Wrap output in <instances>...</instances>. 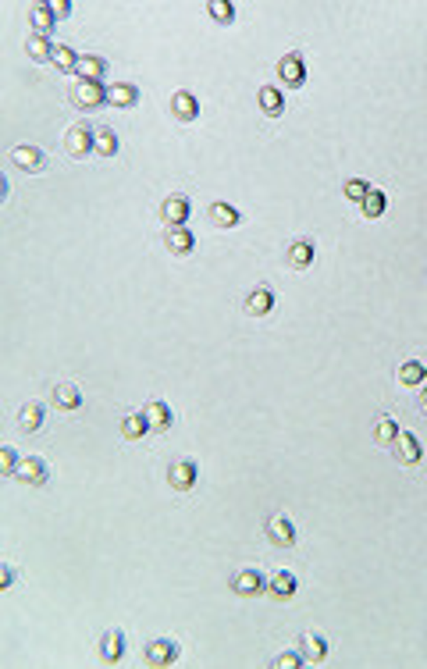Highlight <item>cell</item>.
I'll return each instance as SVG.
<instances>
[{
    "label": "cell",
    "mask_w": 427,
    "mask_h": 669,
    "mask_svg": "<svg viewBox=\"0 0 427 669\" xmlns=\"http://www.w3.org/2000/svg\"><path fill=\"white\" fill-rule=\"evenodd\" d=\"M72 104H75L79 111H100V107L107 104L104 82H86V79H79V82L72 86Z\"/></svg>",
    "instance_id": "cell-1"
},
{
    "label": "cell",
    "mask_w": 427,
    "mask_h": 669,
    "mask_svg": "<svg viewBox=\"0 0 427 669\" xmlns=\"http://www.w3.org/2000/svg\"><path fill=\"white\" fill-rule=\"evenodd\" d=\"M93 139H96V129H89L86 121H75V125H68V132H65V150H68V157H86V153H93Z\"/></svg>",
    "instance_id": "cell-2"
},
{
    "label": "cell",
    "mask_w": 427,
    "mask_h": 669,
    "mask_svg": "<svg viewBox=\"0 0 427 669\" xmlns=\"http://www.w3.org/2000/svg\"><path fill=\"white\" fill-rule=\"evenodd\" d=\"M267 538H271V545H278V548H292V545H296V527H292V520H289L285 513H274V516L267 520Z\"/></svg>",
    "instance_id": "cell-3"
},
{
    "label": "cell",
    "mask_w": 427,
    "mask_h": 669,
    "mask_svg": "<svg viewBox=\"0 0 427 669\" xmlns=\"http://www.w3.org/2000/svg\"><path fill=\"white\" fill-rule=\"evenodd\" d=\"M11 164H15L18 171L40 175V171L47 168V157H43V150H36V146H15V150H11Z\"/></svg>",
    "instance_id": "cell-4"
},
{
    "label": "cell",
    "mask_w": 427,
    "mask_h": 669,
    "mask_svg": "<svg viewBox=\"0 0 427 669\" xmlns=\"http://www.w3.org/2000/svg\"><path fill=\"white\" fill-rule=\"evenodd\" d=\"M392 449H395V459H399L402 467H416V463H420V456H423V449H420L416 435H409V431H399V438L392 442Z\"/></svg>",
    "instance_id": "cell-5"
},
{
    "label": "cell",
    "mask_w": 427,
    "mask_h": 669,
    "mask_svg": "<svg viewBox=\"0 0 427 669\" xmlns=\"http://www.w3.org/2000/svg\"><path fill=\"white\" fill-rule=\"evenodd\" d=\"M278 79H282L289 89H299V86L306 82V68H303L299 54H285V58L278 61Z\"/></svg>",
    "instance_id": "cell-6"
},
{
    "label": "cell",
    "mask_w": 427,
    "mask_h": 669,
    "mask_svg": "<svg viewBox=\"0 0 427 669\" xmlns=\"http://www.w3.org/2000/svg\"><path fill=\"white\" fill-rule=\"evenodd\" d=\"M185 217H189V200H185V196H167V200L160 203V221H164V228L185 224Z\"/></svg>",
    "instance_id": "cell-7"
},
{
    "label": "cell",
    "mask_w": 427,
    "mask_h": 669,
    "mask_svg": "<svg viewBox=\"0 0 427 669\" xmlns=\"http://www.w3.org/2000/svg\"><path fill=\"white\" fill-rule=\"evenodd\" d=\"M164 246H167L174 256H185V253H192L196 239H192V232H189L185 224H174V228H164Z\"/></svg>",
    "instance_id": "cell-8"
},
{
    "label": "cell",
    "mask_w": 427,
    "mask_h": 669,
    "mask_svg": "<svg viewBox=\"0 0 427 669\" xmlns=\"http://www.w3.org/2000/svg\"><path fill=\"white\" fill-rule=\"evenodd\" d=\"M11 477H18L22 484H33V488H40V484L47 481V463H43L40 456H29V459H22V463H18V470H15Z\"/></svg>",
    "instance_id": "cell-9"
},
{
    "label": "cell",
    "mask_w": 427,
    "mask_h": 669,
    "mask_svg": "<svg viewBox=\"0 0 427 669\" xmlns=\"http://www.w3.org/2000/svg\"><path fill=\"white\" fill-rule=\"evenodd\" d=\"M174 658H178V644H174V641L157 637V641L146 644V662H150V665H171Z\"/></svg>",
    "instance_id": "cell-10"
},
{
    "label": "cell",
    "mask_w": 427,
    "mask_h": 669,
    "mask_svg": "<svg viewBox=\"0 0 427 669\" xmlns=\"http://www.w3.org/2000/svg\"><path fill=\"white\" fill-rule=\"evenodd\" d=\"M285 263H289L292 271H306V267L314 263V242H306V239L289 242V249H285Z\"/></svg>",
    "instance_id": "cell-11"
},
{
    "label": "cell",
    "mask_w": 427,
    "mask_h": 669,
    "mask_svg": "<svg viewBox=\"0 0 427 669\" xmlns=\"http://www.w3.org/2000/svg\"><path fill=\"white\" fill-rule=\"evenodd\" d=\"M243 310L250 313V317H267L271 310H274V292L271 288H253L250 295H246V303H243Z\"/></svg>",
    "instance_id": "cell-12"
},
{
    "label": "cell",
    "mask_w": 427,
    "mask_h": 669,
    "mask_svg": "<svg viewBox=\"0 0 427 669\" xmlns=\"http://www.w3.org/2000/svg\"><path fill=\"white\" fill-rule=\"evenodd\" d=\"M167 484H171L174 491H189V488L196 484V463H189V459L171 463V467H167Z\"/></svg>",
    "instance_id": "cell-13"
},
{
    "label": "cell",
    "mask_w": 427,
    "mask_h": 669,
    "mask_svg": "<svg viewBox=\"0 0 427 669\" xmlns=\"http://www.w3.org/2000/svg\"><path fill=\"white\" fill-rule=\"evenodd\" d=\"M232 591H235V594H243V598H253V594L267 591V584H264V577H260L257 570H239V573H235V580H232Z\"/></svg>",
    "instance_id": "cell-14"
},
{
    "label": "cell",
    "mask_w": 427,
    "mask_h": 669,
    "mask_svg": "<svg viewBox=\"0 0 427 669\" xmlns=\"http://www.w3.org/2000/svg\"><path fill=\"white\" fill-rule=\"evenodd\" d=\"M171 114H174L178 121H196V118H199V100L182 89V93L171 97Z\"/></svg>",
    "instance_id": "cell-15"
},
{
    "label": "cell",
    "mask_w": 427,
    "mask_h": 669,
    "mask_svg": "<svg viewBox=\"0 0 427 669\" xmlns=\"http://www.w3.org/2000/svg\"><path fill=\"white\" fill-rule=\"evenodd\" d=\"M135 100H139V89L135 86H128V82H114V86H107V104L111 107H135Z\"/></svg>",
    "instance_id": "cell-16"
},
{
    "label": "cell",
    "mask_w": 427,
    "mask_h": 669,
    "mask_svg": "<svg viewBox=\"0 0 427 669\" xmlns=\"http://www.w3.org/2000/svg\"><path fill=\"white\" fill-rule=\"evenodd\" d=\"M257 104H260V111H264L267 118H278V114L285 111V97H282L278 86H264V89L257 93Z\"/></svg>",
    "instance_id": "cell-17"
},
{
    "label": "cell",
    "mask_w": 427,
    "mask_h": 669,
    "mask_svg": "<svg viewBox=\"0 0 427 669\" xmlns=\"http://www.w3.org/2000/svg\"><path fill=\"white\" fill-rule=\"evenodd\" d=\"M121 655H125V633L121 630H107L100 637V658L104 662H118Z\"/></svg>",
    "instance_id": "cell-18"
},
{
    "label": "cell",
    "mask_w": 427,
    "mask_h": 669,
    "mask_svg": "<svg viewBox=\"0 0 427 669\" xmlns=\"http://www.w3.org/2000/svg\"><path fill=\"white\" fill-rule=\"evenodd\" d=\"M423 378H427V364H420V360H406V364H399V385H406V388H420Z\"/></svg>",
    "instance_id": "cell-19"
},
{
    "label": "cell",
    "mask_w": 427,
    "mask_h": 669,
    "mask_svg": "<svg viewBox=\"0 0 427 669\" xmlns=\"http://www.w3.org/2000/svg\"><path fill=\"white\" fill-rule=\"evenodd\" d=\"M267 594H271V598H278V602H289V598L296 594V577H292V573H285V570H282V573H274V577L267 580Z\"/></svg>",
    "instance_id": "cell-20"
},
{
    "label": "cell",
    "mask_w": 427,
    "mask_h": 669,
    "mask_svg": "<svg viewBox=\"0 0 427 669\" xmlns=\"http://www.w3.org/2000/svg\"><path fill=\"white\" fill-rule=\"evenodd\" d=\"M75 75L86 79V82H100V79L107 75V61H104V58H79Z\"/></svg>",
    "instance_id": "cell-21"
},
{
    "label": "cell",
    "mask_w": 427,
    "mask_h": 669,
    "mask_svg": "<svg viewBox=\"0 0 427 669\" xmlns=\"http://www.w3.org/2000/svg\"><path fill=\"white\" fill-rule=\"evenodd\" d=\"M206 221L218 224V228H235V224H239V210L228 207V203H214V207L206 210Z\"/></svg>",
    "instance_id": "cell-22"
},
{
    "label": "cell",
    "mask_w": 427,
    "mask_h": 669,
    "mask_svg": "<svg viewBox=\"0 0 427 669\" xmlns=\"http://www.w3.org/2000/svg\"><path fill=\"white\" fill-rule=\"evenodd\" d=\"M54 11H50V4H36L33 11H29V26H33V33L36 36H47L50 29H54Z\"/></svg>",
    "instance_id": "cell-23"
},
{
    "label": "cell",
    "mask_w": 427,
    "mask_h": 669,
    "mask_svg": "<svg viewBox=\"0 0 427 669\" xmlns=\"http://www.w3.org/2000/svg\"><path fill=\"white\" fill-rule=\"evenodd\" d=\"M299 651H303L306 662H324L328 644H324V637H317V633H303V637H299Z\"/></svg>",
    "instance_id": "cell-24"
},
{
    "label": "cell",
    "mask_w": 427,
    "mask_h": 669,
    "mask_svg": "<svg viewBox=\"0 0 427 669\" xmlns=\"http://www.w3.org/2000/svg\"><path fill=\"white\" fill-rule=\"evenodd\" d=\"M143 417L150 420L153 431H167V428H171V410H167V403H150V406L143 410Z\"/></svg>",
    "instance_id": "cell-25"
},
{
    "label": "cell",
    "mask_w": 427,
    "mask_h": 669,
    "mask_svg": "<svg viewBox=\"0 0 427 669\" xmlns=\"http://www.w3.org/2000/svg\"><path fill=\"white\" fill-rule=\"evenodd\" d=\"M360 210H363L367 221H377V217L384 214V192H381V189H370V192L360 200Z\"/></svg>",
    "instance_id": "cell-26"
},
{
    "label": "cell",
    "mask_w": 427,
    "mask_h": 669,
    "mask_svg": "<svg viewBox=\"0 0 427 669\" xmlns=\"http://www.w3.org/2000/svg\"><path fill=\"white\" fill-rule=\"evenodd\" d=\"M54 406H57V410H79V406H82L79 388H75V385H57V388H54Z\"/></svg>",
    "instance_id": "cell-27"
},
{
    "label": "cell",
    "mask_w": 427,
    "mask_h": 669,
    "mask_svg": "<svg viewBox=\"0 0 427 669\" xmlns=\"http://www.w3.org/2000/svg\"><path fill=\"white\" fill-rule=\"evenodd\" d=\"M40 424H43V406L40 403H26L18 410V428L22 431H40Z\"/></svg>",
    "instance_id": "cell-28"
},
{
    "label": "cell",
    "mask_w": 427,
    "mask_h": 669,
    "mask_svg": "<svg viewBox=\"0 0 427 669\" xmlns=\"http://www.w3.org/2000/svg\"><path fill=\"white\" fill-rule=\"evenodd\" d=\"M146 431H150V420H146L143 413H128V417L121 420V438H128V442L143 438Z\"/></svg>",
    "instance_id": "cell-29"
},
{
    "label": "cell",
    "mask_w": 427,
    "mask_h": 669,
    "mask_svg": "<svg viewBox=\"0 0 427 669\" xmlns=\"http://www.w3.org/2000/svg\"><path fill=\"white\" fill-rule=\"evenodd\" d=\"M93 153H96V157H114V153H118V136H114L111 129H96Z\"/></svg>",
    "instance_id": "cell-30"
},
{
    "label": "cell",
    "mask_w": 427,
    "mask_h": 669,
    "mask_svg": "<svg viewBox=\"0 0 427 669\" xmlns=\"http://www.w3.org/2000/svg\"><path fill=\"white\" fill-rule=\"evenodd\" d=\"M50 65H54L57 72H75V65H79V54H75L72 47L57 43V47H54V58H50Z\"/></svg>",
    "instance_id": "cell-31"
},
{
    "label": "cell",
    "mask_w": 427,
    "mask_h": 669,
    "mask_svg": "<svg viewBox=\"0 0 427 669\" xmlns=\"http://www.w3.org/2000/svg\"><path fill=\"white\" fill-rule=\"evenodd\" d=\"M395 438H399V424H395L392 417H381L377 428H374V442H377V445H392Z\"/></svg>",
    "instance_id": "cell-32"
},
{
    "label": "cell",
    "mask_w": 427,
    "mask_h": 669,
    "mask_svg": "<svg viewBox=\"0 0 427 669\" xmlns=\"http://www.w3.org/2000/svg\"><path fill=\"white\" fill-rule=\"evenodd\" d=\"M29 58H33V61H50V58H54V43H50L47 36H33V40H29Z\"/></svg>",
    "instance_id": "cell-33"
},
{
    "label": "cell",
    "mask_w": 427,
    "mask_h": 669,
    "mask_svg": "<svg viewBox=\"0 0 427 669\" xmlns=\"http://www.w3.org/2000/svg\"><path fill=\"white\" fill-rule=\"evenodd\" d=\"M206 11H210V18H214V22H225V26L235 18V8L228 4V0H210Z\"/></svg>",
    "instance_id": "cell-34"
},
{
    "label": "cell",
    "mask_w": 427,
    "mask_h": 669,
    "mask_svg": "<svg viewBox=\"0 0 427 669\" xmlns=\"http://www.w3.org/2000/svg\"><path fill=\"white\" fill-rule=\"evenodd\" d=\"M342 192H345V200H353V203H360V200H363V196L370 192V185H367V182H360V178H349Z\"/></svg>",
    "instance_id": "cell-35"
},
{
    "label": "cell",
    "mask_w": 427,
    "mask_h": 669,
    "mask_svg": "<svg viewBox=\"0 0 427 669\" xmlns=\"http://www.w3.org/2000/svg\"><path fill=\"white\" fill-rule=\"evenodd\" d=\"M303 662H306V658H303V651H282V655L274 658V665H278V669H299Z\"/></svg>",
    "instance_id": "cell-36"
},
{
    "label": "cell",
    "mask_w": 427,
    "mask_h": 669,
    "mask_svg": "<svg viewBox=\"0 0 427 669\" xmlns=\"http://www.w3.org/2000/svg\"><path fill=\"white\" fill-rule=\"evenodd\" d=\"M18 463H22V459H18V452H15L11 445L0 449V467H4V474H15V470H18Z\"/></svg>",
    "instance_id": "cell-37"
},
{
    "label": "cell",
    "mask_w": 427,
    "mask_h": 669,
    "mask_svg": "<svg viewBox=\"0 0 427 669\" xmlns=\"http://www.w3.org/2000/svg\"><path fill=\"white\" fill-rule=\"evenodd\" d=\"M50 11H54V18H68L72 4H68V0H50Z\"/></svg>",
    "instance_id": "cell-38"
},
{
    "label": "cell",
    "mask_w": 427,
    "mask_h": 669,
    "mask_svg": "<svg viewBox=\"0 0 427 669\" xmlns=\"http://www.w3.org/2000/svg\"><path fill=\"white\" fill-rule=\"evenodd\" d=\"M11 584H15V570L4 566V573H0V587H11Z\"/></svg>",
    "instance_id": "cell-39"
},
{
    "label": "cell",
    "mask_w": 427,
    "mask_h": 669,
    "mask_svg": "<svg viewBox=\"0 0 427 669\" xmlns=\"http://www.w3.org/2000/svg\"><path fill=\"white\" fill-rule=\"evenodd\" d=\"M420 410L427 413V385H420Z\"/></svg>",
    "instance_id": "cell-40"
}]
</instances>
